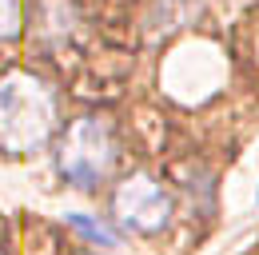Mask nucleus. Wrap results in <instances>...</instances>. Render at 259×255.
I'll return each instance as SVG.
<instances>
[{
	"instance_id": "obj_1",
	"label": "nucleus",
	"mask_w": 259,
	"mask_h": 255,
	"mask_svg": "<svg viewBox=\"0 0 259 255\" xmlns=\"http://www.w3.org/2000/svg\"><path fill=\"white\" fill-rule=\"evenodd\" d=\"M60 120L56 92L36 72H4L0 76V152L28 156L40 152Z\"/></svg>"
},
{
	"instance_id": "obj_2",
	"label": "nucleus",
	"mask_w": 259,
	"mask_h": 255,
	"mask_svg": "<svg viewBox=\"0 0 259 255\" xmlns=\"http://www.w3.org/2000/svg\"><path fill=\"white\" fill-rule=\"evenodd\" d=\"M116 163V140L112 128L100 116H80L64 128L60 136V152H56V167L68 184L76 188H96Z\"/></svg>"
},
{
	"instance_id": "obj_3",
	"label": "nucleus",
	"mask_w": 259,
	"mask_h": 255,
	"mask_svg": "<svg viewBox=\"0 0 259 255\" xmlns=\"http://www.w3.org/2000/svg\"><path fill=\"white\" fill-rule=\"evenodd\" d=\"M112 207H116V220L124 223L128 231H140V235H152V231L167 227V220H171V195L148 172L128 176L120 184V191H116Z\"/></svg>"
},
{
	"instance_id": "obj_4",
	"label": "nucleus",
	"mask_w": 259,
	"mask_h": 255,
	"mask_svg": "<svg viewBox=\"0 0 259 255\" xmlns=\"http://www.w3.org/2000/svg\"><path fill=\"white\" fill-rule=\"evenodd\" d=\"M20 36V0H0V44Z\"/></svg>"
},
{
	"instance_id": "obj_5",
	"label": "nucleus",
	"mask_w": 259,
	"mask_h": 255,
	"mask_svg": "<svg viewBox=\"0 0 259 255\" xmlns=\"http://www.w3.org/2000/svg\"><path fill=\"white\" fill-rule=\"evenodd\" d=\"M68 223H72L80 235H92V239H96V243H104V247H112V243H116V235H112V231H104V227H100V220H92V216L72 211V216H68Z\"/></svg>"
},
{
	"instance_id": "obj_6",
	"label": "nucleus",
	"mask_w": 259,
	"mask_h": 255,
	"mask_svg": "<svg viewBox=\"0 0 259 255\" xmlns=\"http://www.w3.org/2000/svg\"><path fill=\"white\" fill-rule=\"evenodd\" d=\"M0 255H4V251H0Z\"/></svg>"
}]
</instances>
